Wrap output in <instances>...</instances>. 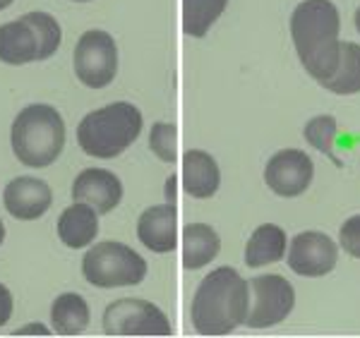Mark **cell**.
<instances>
[{
  "mask_svg": "<svg viewBox=\"0 0 360 338\" xmlns=\"http://www.w3.org/2000/svg\"><path fill=\"white\" fill-rule=\"evenodd\" d=\"M339 10L332 0H303L291 15L295 53L312 79L324 84L339 65Z\"/></svg>",
  "mask_w": 360,
  "mask_h": 338,
  "instance_id": "6da1fadb",
  "label": "cell"
},
{
  "mask_svg": "<svg viewBox=\"0 0 360 338\" xmlns=\"http://www.w3.org/2000/svg\"><path fill=\"white\" fill-rule=\"evenodd\" d=\"M248 307V281L231 266H219L200 283L190 314L200 336H229L240 324H245Z\"/></svg>",
  "mask_w": 360,
  "mask_h": 338,
  "instance_id": "7a4b0ae2",
  "label": "cell"
},
{
  "mask_svg": "<svg viewBox=\"0 0 360 338\" xmlns=\"http://www.w3.org/2000/svg\"><path fill=\"white\" fill-rule=\"evenodd\" d=\"M10 142L20 163L29 168H46L65 147V122L53 106L34 103L15 118Z\"/></svg>",
  "mask_w": 360,
  "mask_h": 338,
  "instance_id": "3957f363",
  "label": "cell"
},
{
  "mask_svg": "<svg viewBox=\"0 0 360 338\" xmlns=\"http://www.w3.org/2000/svg\"><path fill=\"white\" fill-rule=\"evenodd\" d=\"M142 132V113L127 101L111 103L84 115L77 127V142L94 159H115Z\"/></svg>",
  "mask_w": 360,
  "mask_h": 338,
  "instance_id": "277c9868",
  "label": "cell"
},
{
  "mask_svg": "<svg viewBox=\"0 0 360 338\" xmlns=\"http://www.w3.org/2000/svg\"><path fill=\"white\" fill-rule=\"evenodd\" d=\"M60 25L46 13H29L0 27V60L8 65L46 60L60 46Z\"/></svg>",
  "mask_w": 360,
  "mask_h": 338,
  "instance_id": "5b68a950",
  "label": "cell"
},
{
  "mask_svg": "<svg viewBox=\"0 0 360 338\" xmlns=\"http://www.w3.org/2000/svg\"><path fill=\"white\" fill-rule=\"evenodd\" d=\"M84 278L96 288H120L137 285L147 276V261L123 242H98L82 259Z\"/></svg>",
  "mask_w": 360,
  "mask_h": 338,
  "instance_id": "8992f818",
  "label": "cell"
},
{
  "mask_svg": "<svg viewBox=\"0 0 360 338\" xmlns=\"http://www.w3.org/2000/svg\"><path fill=\"white\" fill-rule=\"evenodd\" d=\"M106 336H171V322L154 302L139 298L115 300L103 312Z\"/></svg>",
  "mask_w": 360,
  "mask_h": 338,
  "instance_id": "52a82bcc",
  "label": "cell"
},
{
  "mask_svg": "<svg viewBox=\"0 0 360 338\" xmlns=\"http://www.w3.org/2000/svg\"><path fill=\"white\" fill-rule=\"evenodd\" d=\"M75 72L89 89H103L118 72V48L108 32L89 29L77 41L75 48Z\"/></svg>",
  "mask_w": 360,
  "mask_h": 338,
  "instance_id": "ba28073f",
  "label": "cell"
},
{
  "mask_svg": "<svg viewBox=\"0 0 360 338\" xmlns=\"http://www.w3.org/2000/svg\"><path fill=\"white\" fill-rule=\"evenodd\" d=\"M252 305L248 307L245 324L250 329H269L281 324L295 305L293 285L278 273H264L248 283Z\"/></svg>",
  "mask_w": 360,
  "mask_h": 338,
  "instance_id": "9c48e42d",
  "label": "cell"
},
{
  "mask_svg": "<svg viewBox=\"0 0 360 338\" xmlns=\"http://www.w3.org/2000/svg\"><path fill=\"white\" fill-rule=\"evenodd\" d=\"M315 166L300 149L276 151L264 168V183L278 197H298L310 188Z\"/></svg>",
  "mask_w": 360,
  "mask_h": 338,
  "instance_id": "30bf717a",
  "label": "cell"
},
{
  "mask_svg": "<svg viewBox=\"0 0 360 338\" xmlns=\"http://www.w3.org/2000/svg\"><path fill=\"white\" fill-rule=\"evenodd\" d=\"M336 257H339V249H336L334 240L317 230L298 233L291 240V247H288L291 271L307 278L327 276L336 266Z\"/></svg>",
  "mask_w": 360,
  "mask_h": 338,
  "instance_id": "8fae6325",
  "label": "cell"
},
{
  "mask_svg": "<svg viewBox=\"0 0 360 338\" xmlns=\"http://www.w3.org/2000/svg\"><path fill=\"white\" fill-rule=\"evenodd\" d=\"M75 202H82L91 207L96 214H108L123 200V183L118 176L103 168H86L75 178L72 185Z\"/></svg>",
  "mask_w": 360,
  "mask_h": 338,
  "instance_id": "7c38bea8",
  "label": "cell"
},
{
  "mask_svg": "<svg viewBox=\"0 0 360 338\" xmlns=\"http://www.w3.org/2000/svg\"><path fill=\"white\" fill-rule=\"evenodd\" d=\"M5 209L20 221H37L41 219L53 204V192H51L49 183L39 178H15L13 183L5 185L3 192Z\"/></svg>",
  "mask_w": 360,
  "mask_h": 338,
  "instance_id": "4fadbf2b",
  "label": "cell"
},
{
  "mask_svg": "<svg viewBox=\"0 0 360 338\" xmlns=\"http://www.w3.org/2000/svg\"><path fill=\"white\" fill-rule=\"evenodd\" d=\"M137 238L156 254L173 252L178 247V212L176 204L149 207L137 221Z\"/></svg>",
  "mask_w": 360,
  "mask_h": 338,
  "instance_id": "5bb4252c",
  "label": "cell"
},
{
  "mask_svg": "<svg viewBox=\"0 0 360 338\" xmlns=\"http://www.w3.org/2000/svg\"><path fill=\"white\" fill-rule=\"evenodd\" d=\"M221 185L219 163L202 149H190L183 156V188L195 200H209Z\"/></svg>",
  "mask_w": 360,
  "mask_h": 338,
  "instance_id": "9a60e30c",
  "label": "cell"
},
{
  "mask_svg": "<svg viewBox=\"0 0 360 338\" xmlns=\"http://www.w3.org/2000/svg\"><path fill=\"white\" fill-rule=\"evenodd\" d=\"M98 214L86 204L77 202L75 207H68L58 219V235H60L63 245L70 249H82L89 247V242L98 233Z\"/></svg>",
  "mask_w": 360,
  "mask_h": 338,
  "instance_id": "2e32d148",
  "label": "cell"
},
{
  "mask_svg": "<svg viewBox=\"0 0 360 338\" xmlns=\"http://www.w3.org/2000/svg\"><path fill=\"white\" fill-rule=\"evenodd\" d=\"M221 240L219 233L207 223H188L183 230V266L188 271H197L217 259Z\"/></svg>",
  "mask_w": 360,
  "mask_h": 338,
  "instance_id": "e0dca14e",
  "label": "cell"
},
{
  "mask_svg": "<svg viewBox=\"0 0 360 338\" xmlns=\"http://www.w3.org/2000/svg\"><path fill=\"white\" fill-rule=\"evenodd\" d=\"M286 233L274 223H264L250 235L245 245V264L250 269H259V266L274 264L281 261L286 254Z\"/></svg>",
  "mask_w": 360,
  "mask_h": 338,
  "instance_id": "ac0fdd59",
  "label": "cell"
},
{
  "mask_svg": "<svg viewBox=\"0 0 360 338\" xmlns=\"http://www.w3.org/2000/svg\"><path fill=\"white\" fill-rule=\"evenodd\" d=\"M51 324L58 336H79L89 326V305L82 295L63 293L51 307Z\"/></svg>",
  "mask_w": 360,
  "mask_h": 338,
  "instance_id": "d6986e66",
  "label": "cell"
},
{
  "mask_svg": "<svg viewBox=\"0 0 360 338\" xmlns=\"http://www.w3.org/2000/svg\"><path fill=\"white\" fill-rule=\"evenodd\" d=\"M324 89L334 94H358L360 91V46L351 41H341L339 46V65L336 72L324 82Z\"/></svg>",
  "mask_w": 360,
  "mask_h": 338,
  "instance_id": "ffe728a7",
  "label": "cell"
},
{
  "mask_svg": "<svg viewBox=\"0 0 360 338\" xmlns=\"http://www.w3.org/2000/svg\"><path fill=\"white\" fill-rule=\"evenodd\" d=\"M229 0H183V32L202 39L224 15Z\"/></svg>",
  "mask_w": 360,
  "mask_h": 338,
  "instance_id": "44dd1931",
  "label": "cell"
},
{
  "mask_svg": "<svg viewBox=\"0 0 360 338\" xmlns=\"http://www.w3.org/2000/svg\"><path fill=\"white\" fill-rule=\"evenodd\" d=\"M305 142L317 151L334 159V144H336V118L334 115H317L305 125Z\"/></svg>",
  "mask_w": 360,
  "mask_h": 338,
  "instance_id": "7402d4cb",
  "label": "cell"
},
{
  "mask_svg": "<svg viewBox=\"0 0 360 338\" xmlns=\"http://www.w3.org/2000/svg\"><path fill=\"white\" fill-rule=\"evenodd\" d=\"M149 147L161 161L176 163L178 161V127L171 122H156L149 132Z\"/></svg>",
  "mask_w": 360,
  "mask_h": 338,
  "instance_id": "603a6c76",
  "label": "cell"
},
{
  "mask_svg": "<svg viewBox=\"0 0 360 338\" xmlns=\"http://www.w3.org/2000/svg\"><path fill=\"white\" fill-rule=\"evenodd\" d=\"M339 240H341V247H344L351 257L360 259V216H351L341 226Z\"/></svg>",
  "mask_w": 360,
  "mask_h": 338,
  "instance_id": "cb8c5ba5",
  "label": "cell"
},
{
  "mask_svg": "<svg viewBox=\"0 0 360 338\" xmlns=\"http://www.w3.org/2000/svg\"><path fill=\"white\" fill-rule=\"evenodd\" d=\"M13 307H15L13 293L0 283V326H5L10 322V317H13Z\"/></svg>",
  "mask_w": 360,
  "mask_h": 338,
  "instance_id": "d4e9b609",
  "label": "cell"
},
{
  "mask_svg": "<svg viewBox=\"0 0 360 338\" xmlns=\"http://www.w3.org/2000/svg\"><path fill=\"white\" fill-rule=\"evenodd\" d=\"M29 334H39V336H49L51 331L46 329V326L41 324H27V326H22L20 331H15V336H29Z\"/></svg>",
  "mask_w": 360,
  "mask_h": 338,
  "instance_id": "484cf974",
  "label": "cell"
},
{
  "mask_svg": "<svg viewBox=\"0 0 360 338\" xmlns=\"http://www.w3.org/2000/svg\"><path fill=\"white\" fill-rule=\"evenodd\" d=\"M176 183H178L176 176L168 178V183H166V195H168V202L171 204H176Z\"/></svg>",
  "mask_w": 360,
  "mask_h": 338,
  "instance_id": "4316f807",
  "label": "cell"
},
{
  "mask_svg": "<svg viewBox=\"0 0 360 338\" xmlns=\"http://www.w3.org/2000/svg\"><path fill=\"white\" fill-rule=\"evenodd\" d=\"M10 5H13V0H0V10L10 8Z\"/></svg>",
  "mask_w": 360,
  "mask_h": 338,
  "instance_id": "83f0119b",
  "label": "cell"
},
{
  "mask_svg": "<svg viewBox=\"0 0 360 338\" xmlns=\"http://www.w3.org/2000/svg\"><path fill=\"white\" fill-rule=\"evenodd\" d=\"M5 240V226H3V221H0V245H3Z\"/></svg>",
  "mask_w": 360,
  "mask_h": 338,
  "instance_id": "f1b7e54d",
  "label": "cell"
},
{
  "mask_svg": "<svg viewBox=\"0 0 360 338\" xmlns=\"http://www.w3.org/2000/svg\"><path fill=\"white\" fill-rule=\"evenodd\" d=\"M356 29H358V34H360V8H358V13H356Z\"/></svg>",
  "mask_w": 360,
  "mask_h": 338,
  "instance_id": "f546056e",
  "label": "cell"
},
{
  "mask_svg": "<svg viewBox=\"0 0 360 338\" xmlns=\"http://www.w3.org/2000/svg\"><path fill=\"white\" fill-rule=\"evenodd\" d=\"M72 3H89V0H72Z\"/></svg>",
  "mask_w": 360,
  "mask_h": 338,
  "instance_id": "4dcf8cb0",
  "label": "cell"
}]
</instances>
